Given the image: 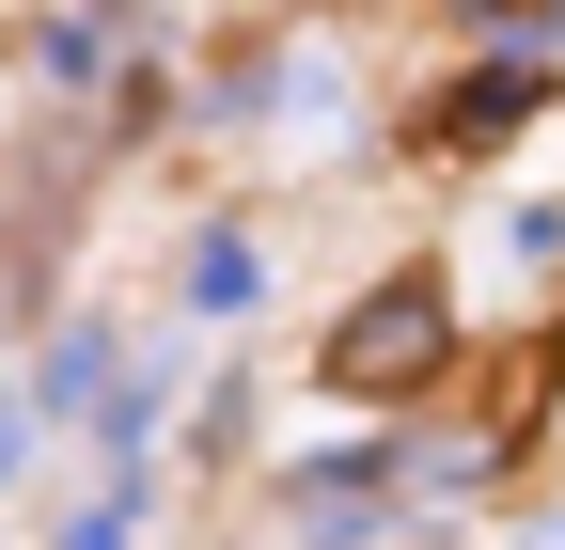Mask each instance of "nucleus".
<instances>
[{"label": "nucleus", "instance_id": "obj_1", "mask_svg": "<svg viewBox=\"0 0 565 550\" xmlns=\"http://www.w3.org/2000/svg\"><path fill=\"white\" fill-rule=\"evenodd\" d=\"M440 347H456L440 284H377L362 315L330 330V378H345V393H424V378H440Z\"/></svg>", "mask_w": 565, "mask_h": 550}, {"label": "nucleus", "instance_id": "obj_2", "mask_svg": "<svg viewBox=\"0 0 565 550\" xmlns=\"http://www.w3.org/2000/svg\"><path fill=\"white\" fill-rule=\"evenodd\" d=\"M252 284H267L252 236H204V252H189V315H252Z\"/></svg>", "mask_w": 565, "mask_h": 550}, {"label": "nucleus", "instance_id": "obj_3", "mask_svg": "<svg viewBox=\"0 0 565 550\" xmlns=\"http://www.w3.org/2000/svg\"><path fill=\"white\" fill-rule=\"evenodd\" d=\"M519 550H565V519H550V535H519Z\"/></svg>", "mask_w": 565, "mask_h": 550}]
</instances>
